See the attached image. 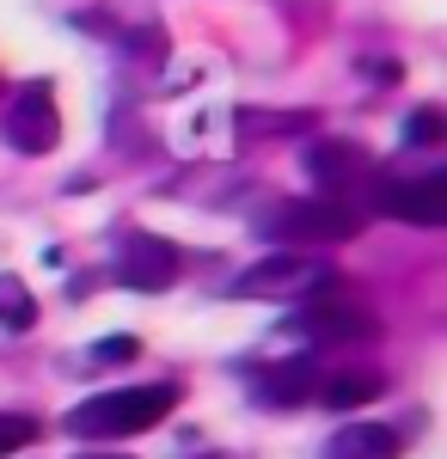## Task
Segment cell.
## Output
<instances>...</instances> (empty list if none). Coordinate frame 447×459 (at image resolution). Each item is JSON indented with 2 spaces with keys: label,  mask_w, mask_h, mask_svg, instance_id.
<instances>
[{
  "label": "cell",
  "mask_w": 447,
  "mask_h": 459,
  "mask_svg": "<svg viewBox=\"0 0 447 459\" xmlns=\"http://www.w3.org/2000/svg\"><path fill=\"white\" fill-rule=\"evenodd\" d=\"M294 300H301V313L282 318V331L301 337V343H312V350H349V343H374L380 337V318L368 313L337 276L312 282L307 294H294Z\"/></svg>",
  "instance_id": "cell-1"
},
{
  "label": "cell",
  "mask_w": 447,
  "mask_h": 459,
  "mask_svg": "<svg viewBox=\"0 0 447 459\" xmlns=\"http://www.w3.org/2000/svg\"><path fill=\"white\" fill-rule=\"evenodd\" d=\"M172 404H178V386H117L74 404L62 417V429L80 435V441H123V435H147L153 423H166Z\"/></svg>",
  "instance_id": "cell-2"
},
{
  "label": "cell",
  "mask_w": 447,
  "mask_h": 459,
  "mask_svg": "<svg viewBox=\"0 0 447 459\" xmlns=\"http://www.w3.org/2000/svg\"><path fill=\"white\" fill-rule=\"evenodd\" d=\"M251 233L270 246H344L362 233V209L337 203V196H288V203H270L258 214Z\"/></svg>",
  "instance_id": "cell-3"
},
{
  "label": "cell",
  "mask_w": 447,
  "mask_h": 459,
  "mask_svg": "<svg viewBox=\"0 0 447 459\" xmlns=\"http://www.w3.org/2000/svg\"><path fill=\"white\" fill-rule=\"evenodd\" d=\"M307 172L319 184V196H337V203H355L362 214H374V196L386 172L374 166V153L355 142H312L307 147Z\"/></svg>",
  "instance_id": "cell-4"
},
{
  "label": "cell",
  "mask_w": 447,
  "mask_h": 459,
  "mask_svg": "<svg viewBox=\"0 0 447 459\" xmlns=\"http://www.w3.org/2000/svg\"><path fill=\"white\" fill-rule=\"evenodd\" d=\"M325 276H331V257H312V246H276L270 257L240 270L227 282V294H240V300H294Z\"/></svg>",
  "instance_id": "cell-5"
},
{
  "label": "cell",
  "mask_w": 447,
  "mask_h": 459,
  "mask_svg": "<svg viewBox=\"0 0 447 459\" xmlns=\"http://www.w3.org/2000/svg\"><path fill=\"white\" fill-rule=\"evenodd\" d=\"M0 135H6L13 153H25V160H37V153H49V147L62 142V117H56V92H49V80L19 86V99H13L6 117H0Z\"/></svg>",
  "instance_id": "cell-6"
},
{
  "label": "cell",
  "mask_w": 447,
  "mask_h": 459,
  "mask_svg": "<svg viewBox=\"0 0 447 459\" xmlns=\"http://www.w3.org/2000/svg\"><path fill=\"white\" fill-rule=\"evenodd\" d=\"M178 270H184V251H178L172 239H160V233H129L110 276L123 288H136V294H160V288L178 282Z\"/></svg>",
  "instance_id": "cell-7"
},
{
  "label": "cell",
  "mask_w": 447,
  "mask_h": 459,
  "mask_svg": "<svg viewBox=\"0 0 447 459\" xmlns=\"http://www.w3.org/2000/svg\"><path fill=\"white\" fill-rule=\"evenodd\" d=\"M319 386V355H282L251 368V404L258 411H301Z\"/></svg>",
  "instance_id": "cell-8"
},
{
  "label": "cell",
  "mask_w": 447,
  "mask_h": 459,
  "mask_svg": "<svg viewBox=\"0 0 447 459\" xmlns=\"http://www.w3.org/2000/svg\"><path fill=\"white\" fill-rule=\"evenodd\" d=\"M374 214H392V221H411V227H447V178H386L374 196Z\"/></svg>",
  "instance_id": "cell-9"
},
{
  "label": "cell",
  "mask_w": 447,
  "mask_h": 459,
  "mask_svg": "<svg viewBox=\"0 0 447 459\" xmlns=\"http://www.w3.org/2000/svg\"><path fill=\"white\" fill-rule=\"evenodd\" d=\"M399 454H405L399 429H386V423H344L331 441H325V454H319V459H399Z\"/></svg>",
  "instance_id": "cell-10"
},
{
  "label": "cell",
  "mask_w": 447,
  "mask_h": 459,
  "mask_svg": "<svg viewBox=\"0 0 447 459\" xmlns=\"http://www.w3.org/2000/svg\"><path fill=\"white\" fill-rule=\"evenodd\" d=\"M380 392H386V374H374V368H349V374H319V386H312V398L325 404V411H355V404H374Z\"/></svg>",
  "instance_id": "cell-11"
},
{
  "label": "cell",
  "mask_w": 447,
  "mask_h": 459,
  "mask_svg": "<svg viewBox=\"0 0 447 459\" xmlns=\"http://www.w3.org/2000/svg\"><path fill=\"white\" fill-rule=\"evenodd\" d=\"M240 142H270V135H301L312 129V110H240L233 117Z\"/></svg>",
  "instance_id": "cell-12"
},
{
  "label": "cell",
  "mask_w": 447,
  "mask_h": 459,
  "mask_svg": "<svg viewBox=\"0 0 447 459\" xmlns=\"http://www.w3.org/2000/svg\"><path fill=\"white\" fill-rule=\"evenodd\" d=\"M117 43H123V56L129 62H166V49H172V37L160 19H141V25H117Z\"/></svg>",
  "instance_id": "cell-13"
},
{
  "label": "cell",
  "mask_w": 447,
  "mask_h": 459,
  "mask_svg": "<svg viewBox=\"0 0 447 459\" xmlns=\"http://www.w3.org/2000/svg\"><path fill=\"white\" fill-rule=\"evenodd\" d=\"M0 325H6V331H31L37 325V300L19 276H0Z\"/></svg>",
  "instance_id": "cell-14"
},
{
  "label": "cell",
  "mask_w": 447,
  "mask_h": 459,
  "mask_svg": "<svg viewBox=\"0 0 447 459\" xmlns=\"http://www.w3.org/2000/svg\"><path fill=\"white\" fill-rule=\"evenodd\" d=\"M136 355H141V337H129V331L86 343V361H92V368H123V361H136Z\"/></svg>",
  "instance_id": "cell-15"
},
{
  "label": "cell",
  "mask_w": 447,
  "mask_h": 459,
  "mask_svg": "<svg viewBox=\"0 0 447 459\" xmlns=\"http://www.w3.org/2000/svg\"><path fill=\"white\" fill-rule=\"evenodd\" d=\"M442 135H447V110H435V105L411 110V123H405V147H435Z\"/></svg>",
  "instance_id": "cell-16"
},
{
  "label": "cell",
  "mask_w": 447,
  "mask_h": 459,
  "mask_svg": "<svg viewBox=\"0 0 447 459\" xmlns=\"http://www.w3.org/2000/svg\"><path fill=\"white\" fill-rule=\"evenodd\" d=\"M31 441H37V423H31V417L0 411V454H19V447H31Z\"/></svg>",
  "instance_id": "cell-17"
},
{
  "label": "cell",
  "mask_w": 447,
  "mask_h": 459,
  "mask_svg": "<svg viewBox=\"0 0 447 459\" xmlns=\"http://www.w3.org/2000/svg\"><path fill=\"white\" fill-rule=\"evenodd\" d=\"M368 74H374V80H405V68L386 62V56H368Z\"/></svg>",
  "instance_id": "cell-18"
},
{
  "label": "cell",
  "mask_w": 447,
  "mask_h": 459,
  "mask_svg": "<svg viewBox=\"0 0 447 459\" xmlns=\"http://www.w3.org/2000/svg\"><path fill=\"white\" fill-rule=\"evenodd\" d=\"M80 459H123V454H80Z\"/></svg>",
  "instance_id": "cell-19"
},
{
  "label": "cell",
  "mask_w": 447,
  "mask_h": 459,
  "mask_svg": "<svg viewBox=\"0 0 447 459\" xmlns=\"http://www.w3.org/2000/svg\"><path fill=\"white\" fill-rule=\"evenodd\" d=\"M203 459H240V454H203Z\"/></svg>",
  "instance_id": "cell-20"
}]
</instances>
